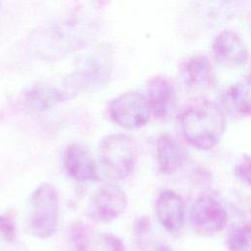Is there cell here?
I'll return each mask as SVG.
<instances>
[{"mask_svg": "<svg viewBox=\"0 0 251 251\" xmlns=\"http://www.w3.org/2000/svg\"><path fill=\"white\" fill-rule=\"evenodd\" d=\"M97 20L81 12L59 17L38 27L32 34L31 46L43 59H57L89 45L97 37Z\"/></svg>", "mask_w": 251, "mask_h": 251, "instance_id": "cell-1", "label": "cell"}, {"mask_svg": "<svg viewBox=\"0 0 251 251\" xmlns=\"http://www.w3.org/2000/svg\"><path fill=\"white\" fill-rule=\"evenodd\" d=\"M181 131L194 147L208 150L224 133L226 119L223 111L212 102H202L187 109L180 118Z\"/></svg>", "mask_w": 251, "mask_h": 251, "instance_id": "cell-2", "label": "cell"}, {"mask_svg": "<svg viewBox=\"0 0 251 251\" xmlns=\"http://www.w3.org/2000/svg\"><path fill=\"white\" fill-rule=\"evenodd\" d=\"M137 152L135 141L122 133L105 136L98 146L99 161L106 176L118 180L131 174L137 161Z\"/></svg>", "mask_w": 251, "mask_h": 251, "instance_id": "cell-3", "label": "cell"}, {"mask_svg": "<svg viewBox=\"0 0 251 251\" xmlns=\"http://www.w3.org/2000/svg\"><path fill=\"white\" fill-rule=\"evenodd\" d=\"M59 219V202L56 190L49 183L38 186L31 195L29 230L35 237L48 238L54 234Z\"/></svg>", "mask_w": 251, "mask_h": 251, "instance_id": "cell-4", "label": "cell"}, {"mask_svg": "<svg viewBox=\"0 0 251 251\" xmlns=\"http://www.w3.org/2000/svg\"><path fill=\"white\" fill-rule=\"evenodd\" d=\"M150 106L145 96L137 91H126L117 96L110 105L111 118L126 128H138L149 120Z\"/></svg>", "mask_w": 251, "mask_h": 251, "instance_id": "cell-5", "label": "cell"}, {"mask_svg": "<svg viewBox=\"0 0 251 251\" xmlns=\"http://www.w3.org/2000/svg\"><path fill=\"white\" fill-rule=\"evenodd\" d=\"M226 222V211L217 199L204 195L193 202L190 209V223L197 234L215 235L225 227Z\"/></svg>", "mask_w": 251, "mask_h": 251, "instance_id": "cell-6", "label": "cell"}, {"mask_svg": "<svg viewBox=\"0 0 251 251\" xmlns=\"http://www.w3.org/2000/svg\"><path fill=\"white\" fill-rule=\"evenodd\" d=\"M127 207L126 194L119 186L106 184L91 196L87 208L89 217L99 223H109L122 216Z\"/></svg>", "mask_w": 251, "mask_h": 251, "instance_id": "cell-7", "label": "cell"}, {"mask_svg": "<svg viewBox=\"0 0 251 251\" xmlns=\"http://www.w3.org/2000/svg\"><path fill=\"white\" fill-rule=\"evenodd\" d=\"M113 64V50L109 44H101L92 50L82 69L79 70L86 92L97 91L108 83L111 78Z\"/></svg>", "mask_w": 251, "mask_h": 251, "instance_id": "cell-8", "label": "cell"}, {"mask_svg": "<svg viewBox=\"0 0 251 251\" xmlns=\"http://www.w3.org/2000/svg\"><path fill=\"white\" fill-rule=\"evenodd\" d=\"M157 217L161 225L172 234L178 233L185 220V205L182 198L173 190L162 191L156 202Z\"/></svg>", "mask_w": 251, "mask_h": 251, "instance_id": "cell-9", "label": "cell"}, {"mask_svg": "<svg viewBox=\"0 0 251 251\" xmlns=\"http://www.w3.org/2000/svg\"><path fill=\"white\" fill-rule=\"evenodd\" d=\"M63 163L68 175L76 181L86 182L97 178L94 160L89 151L80 144L73 143L65 149Z\"/></svg>", "mask_w": 251, "mask_h": 251, "instance_id": "cell-10", "label": "cell"}, {"mask_svg": "<svg viewBox=\"0 0 251 251\" xmlns=\"http://www.w3.org/2000/svg\"><path fill=\"white\" fill-rule=\"evenodd\" d=\"M148 104L150 110L159 118L168 117L176 108V92L173 82L164 76L150 79L147 86Z\"/></svg>", "mask_w": 251, "mask_h": 251, "instance_id": "cell-11", "label": "cell"}, {"mask_svg": "<svg viewBox=\"0 0 251 251\" xmlns=\"http://www.w3.org/2000/svg\"><path fill=\"white\" fill-rule=\"evenodd\" d=\"M216 57L223 63L238 66L247 61L248 52L240 36L231 30L220 32L213 43Z\"/></svg>", "mask_w": 251, "mask_h": 251, "instance_id": "cell-12", "label": "cell"}, {"mask_svg": "<svg viewBox=\"0 0 251 251\" xmlns=\"http://www.w3.org/2000/svg\"><path fill=\"white\" fill-rule=\"evenodd\" d=\"M156 157L159 171L164 175H171L183 165L186 153L177 139L164 133L157 140Z\"/></svg>", "mask_w": 251, "mask_h": 251, "instance_id": "cell-13", "label": "cell"}, {"mask_svg": "<svg viewBox=\"0 0 251 251\" xmlns=\"http://www.w3.org/2000/svg\"><path fill=\"white\" fill-rule=\"evenodd\" d=\"M184 83L192 89H206L214 82L213 69L209 60L202 55L190 57L181 67Z\"/></svg>", "mask_w": 251, "mask_h": 251, "instance_id": "cell-14", "label": "cell"}, {"mask_svg": "<svg viewBox=\"0 0 251 251\" xmlns=\"http://www.w3.org/2000/svg\"><path fill=\"white\" fill-rule=\"evenodd\" d=\"M25 101L34 111H46L56 105L68 101L61 84L36 85L25 93Z\"/></svg>", "mask_w": 251, "mask_h": 251, "instance_id": "cell-15", "label": "cell"}, {"mask_svg": "<svg viewBox=\"0 0 251 251\" xmlns=\"http://www.w3.org/2000/svg\"><path fill=\"white\" fill-rule=\"evenodd\" d=\"M224 101L226 107H228L235 114L248 116L250 113L249 76H246L241 81L229 86L224 94Z\"/></svg>", "mask_w": 251, "mask_h": 251, "instance_id": "cell-16", "label": "cell"}, {"mask_svg": "<svg viewBox=\"0 0 251 251\" xmlns=\"http://www.w3.org/2000/svg\"><path fill=\"white\" fill-rule=\"evenodd\" d=\"M251 234L248 224L235 227L230 233L228 246L230 251H251Z\"/></svg>", "mask_w": 251, "mask_h": 251, "instance_id": "cell-17", "label": "cell"}, {"mask_svg": "<svg viewBox=\"0 0 251 251\" xmlns=\"http://www.w3.org/2000/svg\"><path fill=\"white\" fill-rule=\"evenodd\" d=\"M0 233L8 241H14L17 236V229L14 221L7 216H0Z\"/></svg>", "mask_w": 251, "mask_h": 251, "instance_id": "cell-18", "label": "cell"}, {"mask_svg": "<svg viewBox=\"0 0 251 251\" xmlns=\"http://www.w3.org/2000/svg\"><path fill=\"white\" fill-rule=\"evenodd\" d=\"M249 157L243 156L241 160L237 163L235 167V175L239 177L242 181H245L247 184L250 180V173H249Z\"/></svg>", "mask_w": 251, "mask_h": 251, "instance_id": "cell-19", "label": "cell"}]
</instances>
